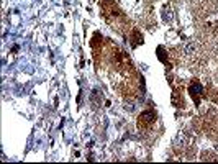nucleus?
<instances>
[{
	"label": "nucleus",
	"instance_id": "f03ea898",
	"mask_svg": "<svg viewBox=\"0 0 218 164\" xmlns=\"http://www.w3.org/2000/svg\"><path fill=\"white\" fill-rule=\"evenodd\" d=\"M162 20H164V21H171V20H172V13H171V10H164V13H162Z\"/></svg>",
	"mask_w": 218,
	"mask_h": 164
},
{
	"label": "nucleus",
	"instance_id": "7ed1b4c3",
	"mask_svg": "<svg viewBox=\"0 0 218 164\" xmlns=\"http://www.w3.org/2000/svg\"><path fill=\"white\" fill-rule=\"evenodd\" d=\"M194 51H195V44H194V43H187V46H185V52H187V54H192Z\"/></svg>",
	"mask_w": 218,
	"mask_h": 164
},
{
	"label": "nucleus",
	"instance_id": "f257e3e1",
	"mask_svg": "<svg viewBox=\"0 0 218 164\" xmlns=\"http://www.w3.org/2000/svg\"><path fill=\"white\" fill-rule=\"evenodd\" d=\"M202 90H203V87L198 84V82H194V84L190 85V93L192 95H195V97H198L200 93H202Z\"/></svg>",
	"mask_w": 218,
	"mask_h": 164
}]
</instances>
